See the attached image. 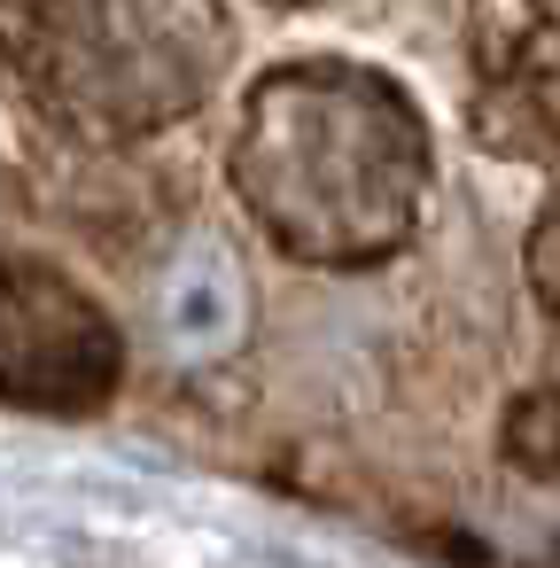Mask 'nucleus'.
Listing matches in <instances>:
<instances>
[{"mask_svg": "<svg viewBox=\"0 0 560 568\" xmlns=\"http://www.w3.org/2000/svg\"><path fill=\"white\" fill-rule=\"evenodd\" d=\"M156 327L180 358H211L242 335V273L218 242H187L156 288Z\"/></svg>", "mask_w": 560, "mask_h": 568, "instance_id": "1", "label": "nucleus"}]
</instances>
